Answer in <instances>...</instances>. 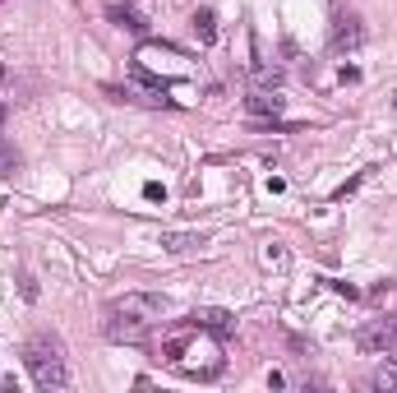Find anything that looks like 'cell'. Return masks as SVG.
<instances>
[{"label": "cell", "instance_id": "6da1fadb", "mask_svg": "<svg viewBox=\"0 0 397 393\" xmlns=\"http://www.w3.org/2000/svg\"><path fill=\"white\" fill-rule=\"evenodd\" d=\"M23 366L33 375L37 389H65L69 384V371H65V347L55 338H33L23 347Z\"/></svg>", "mask_w": 397, "mask_h": 393}, {"label": "cell", "instance_id": "7a4b0ae2", "mask_svg": "<svg viewBox=\"0 0 397 393\" xmlns=\"http://www.w3.org/2000/svg\"><path fill=\"white\" fill-rule=\"evenodd\" d=\"M356 347H361L365 357H388V352L397 347V314H388V319H370V324L356 333Z\"/></svg>", "mask_w": 397, "mask_h": 393}, {"label": "cell", "instance_id": "3957f363", "mask_svg": "<svg viewBox=\"0 0 397 393\" xmlns=\"http://www.w3.org/2000/svg\"><path fill=\"white\" fill-rule=\"evenodd\" d=\"M107 314H134V319H162L166 314V296H157V292H125V296H116V301L107 305Z\"/></svg>", "mask_w": 397, "mask_h": 393}, {"label": "cell", "instance_id": "277c9868", "mask_svg": "<svg viewBox=\"0 0 397 393\" xmlns=\"http://www.w3.org/2000/svg\"><path fill=\"white\" fill-rule=\"evenodd\" d=\"M189 324H194L198 333H213L217 342H227V338L236 333V314L222 310V305H198V310L189 314Z\"/></svg>", "mask_w": 397, "mask_h": 393}, {"label": "cell", "instance_id": "5b68a950", "mask_svg": "<svg viewBox=\"0 0 397 393\" xmlns=\"http://www.w3.org/2000/svg\"><path fill=\"white\" fill-rule=\"evenodd\" d=\"M282 112H287V98H277V88H254L245 98V116L254 121H277Z\"/></svg>", "mask_w": 397, "mask_h": 393}, {"label": "cell", "instance_id": "8992f818", "mask_svg": "<svg viewBox=\"0 0 397 393\" xmlns=\"http://www.w3.org/2000/svg\"><path fill=\"white\" fill-rule=\"evenodd\" d=\"M148 319H134V314H107V338L111 342H144L148 338Z\"/></svg>", "mask_w": 397, "mask_h": 393}, {"label": "cell", "instance_id": "52a82bcc", "mask_svg": "<svg viewBox=\"0 0 397 393\" xmlns=\"http://www.w3.org/2000/svg\"><path fill=\"white\" fill-rule=\"evenodd\" d=\"M157 246L171 250V255H189V250L208 246V236H203V232H162V236H157Z\"/></svg>", "mask_w": 397, "mask_h": 393}, {"label": "cell", "instance_id": "ba28073f", "mask_svg": "<svg viewBox=\"0 0 397 393\" xmlns=\"http://www.w3.org/2000/svg\"><path fill=\"white\" fill-rule=\"evenodd\" d=\"M361 23L356 19H337V33H332V46H337V51H351V46H361Z\"/></svg>", "mask_w": 397, "mask_h": 393}, {"label": "cell", "instance_id": "9c48e42d", "mask_svg": "<svg viewBox=\"0 0 397 393\" xmlns=\"http://www.w3.org/2000/svg\"><path fill=\"white\" fill-rule=\"evenodd\" d=\"M194 33H198V42H203V46H213V42H217V14H213V10H194Z\"/></svg>", "mask_w": 397, "mask_h": 393}, {"label": "cell", "instance_id": "30bf717a", "mask_svg": "<svg viewBox=\"0 0 397 393\" xmlns=\"http://www.w3.org/2000/svg\"><path fill=\"white\" fill-rule=\"evenodd\" d=\"M370 384H375V389H384V393H393L397 389V361H379L375 366V375H370Z\"/></svg>", "mask_w": 397, "mask_h": 393}, {"label": "cell", "instance_id": "8fae6325", "mask_svg": "<svg viewBox=\"0 0 397 393\" xmlns=\"http://www.w3.org/2000/svg\"><path fill=\"white\" fill-rule=\"evenodd\" d=\"M250 79L259 84V88H277V84H282V65H268V60H259V65H250Z\"/></svg>", "mask_w": 397, "mask_h": 393}, {"label": "cell", "instance_id": "7c38bea8", "mask_svg": "<svg viewBox=\"0 0 397 393\" xmlns=\"http://www.w3.org/2000/svg\"><path fill=\"white\" fill-rule=\"evenodd\" d=\"M19 171V153H14V144L5 135H0V176H14Z\"/></svg>", "mask_w": 397, "mask_h": 393}, {"label": "cell", "instance_id": "4fadbf2b", "mask_svg": "<svg viewBox=\"0 0 397 393\" xmlns=\"http://www.w3.org/2000/svg\"><path fill=\"white\" fill-rule=\"evenodd\" d=\"M259 259H264L268 269H287V250H282V241H268V246L259 250Z\"/></svg>", "mask_w": 397, "mask_h": 393}, {"label": "cell", "instance_id": "5bb4252c", "mask_svg": "<svg viewBox=\"0 0 397 393\" xmlns=\"http://www.w3.org/2000/svg\"><path fill=\"white\" fill-rule=\"evenodd\" d=\"M111 19H116V28H130V33H144V19L130 10H111Z\"/></svg>", "mask_w": 397, "mask_h": 393}, {"label": "cell", "instance_id": "9a60e30c", "mask_svg": "<svg viewBox=\"0 0 397 393\" xmlns=\"http://www.w3.org/2000/svg\"><path fill=\"white\" fill-rule=\"evenodd\" d=\"M361 180H365V171H361V176H351L346 185H337V190H332V199H346V194H356V190H361Z\"/></svg>", "mask_w": 397, "mask_h": 393}, {"label": "cell", "instance_id": "2e32d148", "mask_svg": "<svg viewBox=\"0 0 397 393\" xmlns=\"http://www.w3.org/2000/svg\"><path fill=\"white\" fill-rule=\"evenodd\" d=\"M144 199H148V204H162V199H166V190L157 185V180H148V185H144Z\"/></svg>", "mask_w": 397, "mask_h": 393}, {"label": "cell", "instance_id": "e0dca14e", "mask_svg": "<svg viewBox=\"0 0 397 393\" xmlns=\"http://www.w3.org/2000/svg\"><path fill=\"white\" fill-rule=\"evenodd\" d=\"M0 5H5V0H0Z\"/></svg>", "mask_w": 397, "mask_h": 393}]
</instances>
